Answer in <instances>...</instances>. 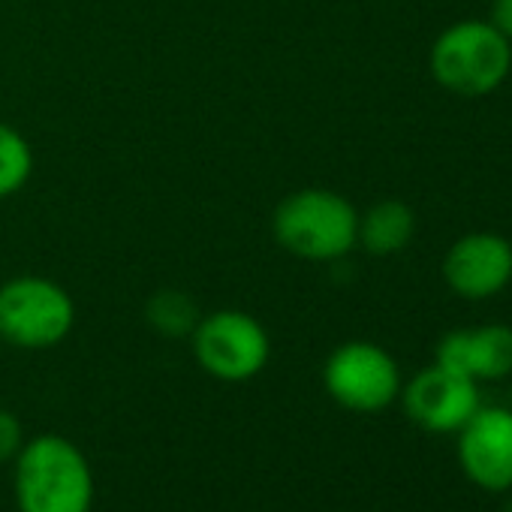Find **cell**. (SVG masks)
Wrapping results in <instances>:
<instances>
[{
	"mask_svg": "<svg viewBox=\"0 0 512 512\" xmlns=\"http://www.w3.org/2000/svg\"><path fill=\"white\" fill-rule=\"evenodd\" d=\"M13 461V494L19 512H91L97 491L94 470L73 440L61 434H40L25 440Z\"/></svg>",
	"mask_w": 512,
	"mask_h": 512,
	"instance_id": "obj_1",
	"label": "cell"
},
{
	"mask_svg": "<svg viewBox=\"0 0 512 512\" xmlns=\"http://www.w3.org/2000/svg\"><path fill=\"white\" fill-rule=\"evenodd\" d=\"M275 241L308 263H335L359 244V211L326 187H305L281 199L272 214Z\"/></svg>",
	"mask_w": 512,
	"mask_h": 512,
	"instance_id": "obj_2",
	"label": "cell"
},
{
	"mask_svg": "<svg viewBox=\"0 0 512 512\" xmlns=\"http://www.w3.org/2000/svg\"><path fill=\"white\" fill-rule=\"evenodd\" d=\"M431 76L458 97L497 91L512 67V46L491 22H455L431 46Z\"/></svg>",
	"mask_w": 512,
	"mask_h": 512,
	"instance_id": "obj_3",
	"label": "cell"
},
{
	"mask_svg": "<svg viewBox=\"0 0 512 512\" xmlns=\"http://www.w3.org/2000/svg\"><path fill=\"white\" fill-rule=\"evenodd\" d=\"M76 326L73 296L52 278L22 275L0 287V338L19 350H52Z\"/></svg>",
	"mask_w": 512,
	"mask_h": 512,
	"instance_id": "obj_4",
	"label": "cell"
},
{
	"mask_svg": "<svg viewBox=\"0 0 512 512\" xmlns=\"http://www.w3.org/2000/svg\"><path fill=\"white\" fill-rule=\"evenodd\" d=\"M190 344L199 368L220 383H247L272 359L266 326L235 308L199 317Z\"/></svg>",
	"mask_w": 512,
	"mask_h": 512,
	"instance_id": "obj_5",
	"label": "cell"
},
{
	"mask_svg": "<svg viewBox=\"0 0 512 512\" xmlns=\"http://www.w3.org/2000/svg\"><path fill=\"white\" fill-rule=\"evenodd\" d=\"M323 386L335 404L353 413H380L401 395V371L389 350L371 341H347L323 365Z\"/></svg>",
	"mask_w": 512,
	"mask_h": 512,
	"instance_id": "obj_6",
	"label": "cell"
},
{
	"mask_svg": "<svg viewBox=\"0 0 512 512\" xmlns=\"http://www.w3.org/2000/svg\"><path fill=\"white\" fill-rule=\"evenodd\" d=\"M443 281L461 299L482 302L512 281V244L497 232H467L443 256Z\"/></svg>",
	"mask_w": 512,
	"mask_h": 512,
	"instance_id": "obj_7",
	"label": "cell"
},
{
	"mask_svg": "<svg viewBox=\"0 0 512 512\" xmlns=\"http://www.w3.org/2000/svg\"><path fill=\"white\" fill-rule=\"evenodd\" d=\"M401 401L407 416L431 434H458L482 407L476 383L440 365L419 371L407 386H401Z\"/></svg>",
	"mask_w": 512,
	"mask_h": 512,
	"instance_id": "obj_8",
	"label": "cell"
},
{
	"mask_svg": "<svg viewBox=\"0 0 512 512\" xmlns=\"http://www.w3.org/2000/svg\"><path fill=\"white\" fill-rule=\"evenodd\" d=\"M458 464L485 491L512 488V410L479 407L458 431Z\"/></svg>",
	"mask_w": 512,
	"mask_h": 512,
	"instance_id": "obj_9",
	"label": "cell"
},
{
	"mask_svg": "<svg viewBox=\"0 0 512 512\" xmlns=\"http://www.w3.org/2000/svg\"><path fill=\"white\" fill-rule=\"evenodd\" d=\"M434 365L479 380H503L512 374V326H476L455 329L440 338Z\"/></svg>",
	"mask_w": 512,
	"mask_h": 512,
	"instance_id": "obj_10",
	"label": "cell"
},
{
	"mask_svg": "<svg viewBox=\"0 0 512 512\" xmlns=\"http://www.w3.org/2000/svg\"><path fill=\"white\" fill-rule=\"evenodd\" d=\"M416 235V214L398 199H383L359 214V244L374 256L401 253Z\"/></svg>",
	"mask_w": 512,
	"mask_h": 512,
	"instance_id": "obj_11",
	"label": "cell"
},
{
	"mask_svg": "<svg viewBox=\"0 0 512 512\" xmlns=\"http://www.w3.org/2000/svg\"><path fill=\"white\" fill-rule=\"evenodd\" d=\"M199 317L196 299L181 290H157L145 305L148 326L163 338H190Z\"/></svg>",
	"mask_w": 512,
	"mask_h": 512,
	"instance_id": "obj_12",
	"label": "cell"
},
{
	"mask_svg": "<svg viewBox=\"0 0 512 512\" xmlns=\"http://www.w3.org/2000/svg\"><path fill=\"white\" fill-rule=\"evenodd\" d=\"M34 172L31 142L10 124H0V199L19 193Z\"/></svg>",
	"mask_w": 512,
	"mask_h": 512,
	"instance_id": "obj_13",
	"label": "cell"
},
{
	"mask_svg": "<svg viewBox=\"0 0 512 512\" xmlns=\"http://www.w3.org/2000/svg\"><path fill=\"white\" fill-rule=\"evenodd\" d=\"M22 446H25V428H22L19 416L0 407V464L13 461Z\"/></svg>",
	"mask_w": 512,
	"mask_h": 512,
	"instance_id": "obj_14",
	"label": "cell"
},
{
	"mask_svg": "<svg viewBox=\"0 0 512 512\" xmlns=\"http://www.w3.org/2000/svg\"><path fill=\"white\" fill-rule=\"evenodd\" d=\"M488 22L512 43V0H491Z\"/></svg>",
	"mask_w": 512,
	"mask_h": 512,
	"instance_id": "obj_15",
	"label": "cell"
}]
</instances>
